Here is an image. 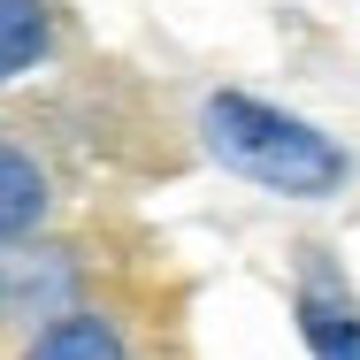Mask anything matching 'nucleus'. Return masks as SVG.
I'll return each instance as SVG.
<instances>
[{
    "instance_id": "obj_1",
    "label": "nucleus",
    "mask_w": 360,
    "mask_h": 360,
    "mask_svg": "<svg viewBox=\"0 0 360 360\" xmlns=\"http://www.w3.org/2000/svg\"><path fill=\"white\" fill-rule=\"evenodd\" d=\"M200 131L215 146V161H230L238 176H253V184L284 192V200H330L353 176L338 139H322L314 123H299V115L269 108V100H245V92H215Z\"/></svg>"
},
{
    "instance_id": "obj_2",
    "label": "nucleus",
    "mask_w": 360,
    "mask_h": 360,
    "mask_svg": "<svg viewBox=\"0 0 360 360\" xmlns=\"http://www.w3.org/2000/svg\"><path fill=\"white\" fill-rule=\"evenodd\" d=\"M39 215H46V176H39V161H23V153L0 146V238H31Z\"/></svg>"
},
{
    "instance_id": "obj_3",
    "label": "nucleus",
    "mask_w": 360,
    "mask_h": 360,
    "mask_svg": "<svg viewBox=\"0 0 360 360\" xmlns=\"http://www.w3.org/2000/svg\"><path fill=\"white\" fill-rule=\"evenodd\" d=\"M54 23H46V0H0V84L23 77L39 54H46Z\"/></svg>"
},
{
    "instance_id": "obj_4",
    "label": "nucleus",
    "mask_w": 360,
    "mask_h": 360,
    "mask_svg": "<svg viewBox=\"0 0 360 360\" xmlns=\"http://www.w3.org/2000/svg\"><path fill=\"white\" fill-rule=\"evenodd\" d=\"M299 338H307L314 360H360V314L307 291V299H299Z\"/></svg>"
},
{
    "instance_id": "obj_5",
    "label": "nucleus",
    "mask_w": 360,
    "mask_h": 360,
    "mask_svg": "<svg viewBox=\"0 0 360 360\" xmlns=\"http://www.w3.org/2000/svg\"><path fill=\"white\" fill-rule=\"evenodd\" d=\"M31 360H131V353H123V338H115L100 314H62V322L31 345Z\"/></svg>"
}]
</instances>
